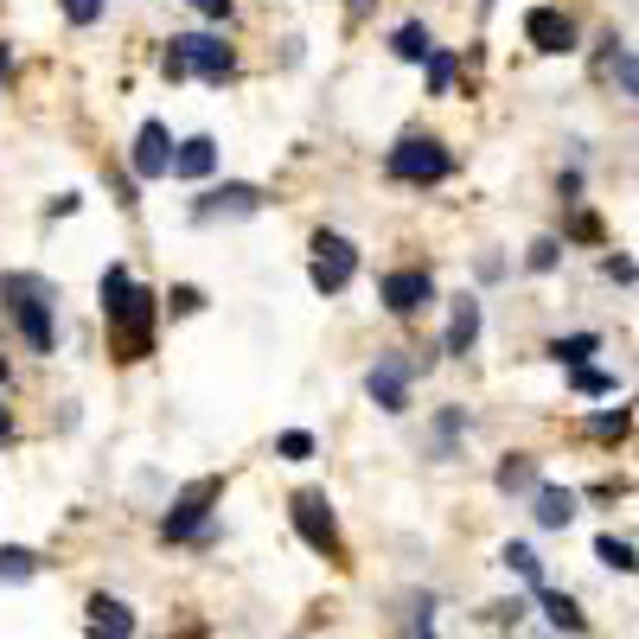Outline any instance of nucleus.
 <instances>
[{
  "label": "nucleus",
  "mask_w": 639,
  "mask_h": 639,
  "mask_svg": "<svg viewBox=\"0 0 639 639\" xmlns=\"http://www.w3.org/2000/svg\"><path fill=\"white\" fill-rule=\"evenodd\" d=\"M96 295H103V333H110L115 365L153 358V345H160V295L141 288L122 263L103 269V288H96Z\"/></svg>",
  "instance_id": "1"
},
{
  "label": "nucleus",
  "mask_w": 639,
  "mask_h": 639,
  "mask_svg": "<svg viewBox=\"0 0 639 639\" xmlns=\"http://www.w3.org/2000/svg\"><path fill=\"white\" fill-rule=\"evenodd\" d=\"M0 307L33 358L58 352V282L38 269H0Z\"/></svg>",
  "instance_id": "2"
},
{
  "label": "nucleus",
  "mask_w": 639,
  "mask_h": 639,
  "mask_svg": "<svg viewBox=\"0 0 639 639\" xmlns=\"http://www.w3.org/2000/svg\"><path fill=\"white\" fill-rule=\"evenodd\" d=\"M237 71H243L237 45H230L225 33H205V26L167 38V52H160V77H167V83H186V77H198V83H230Z\"/></svg>",
  "instance_id": "3"
},
{
  "label": "nucleus",
  "mask_w": 639,
  "mask_h": 639,
  "mask_svg": "<svg viewBox=\"0 0 639 639\" xmlns=\"http://www.w3.org/2000/svg\"><path fill=\"white\" fill-rule=\"evenodd\" d=\"M454 167H460V153L442 135H422V128L397 135L390 153H384V173L403 180V186H442V180H454Z\"/></svg>",
  "instance_id": "4"
},
{
  "label": "nucleus",
  "mask_w": 639,
  "mask_h": 639,
  "mask_svg": "<svg viewBox=\"0 0 639 639\" xmlns=\"http://www.w3.org/2000/svg\"><path fill=\"white\" fill-rule=\"evenodd\" d=\"M307 282H313V295L339 301L358 282V243L333 225H313L307 230Z\"/></svg>",
  "instance_id": "5"
},
{
  "label": "nucleus",
  "mask_w": 639,
  "mask_h": 639,
  "mask_svg": "<svg viewBox=\"0 0 639 639\" xmlns=\"http://www.w3.org/2000/svg\"><path fill=\"white\" fill-rule=\"evenodd\" d=\"M218 499H225V480H218V473L192 480V487L167 505V518H160V544H205V537H212V512H218Z\"/></svg>",
  "instance_id": "6"
},
{
  "label": "nucleus",
  "mask_w": 639,
  "mask_h": 639,
  "mask_svg": "<svg viewBox=\"0 0 639 639\" xmlns=\"http://www.w3.org/2000/svg\"><path fill=\"white\" fill-rule=\"evenodd\" d=\"M263 212V186L250 180H225V186H198L192 192V225H230V218H256Z\"/></svg>",
  "instance_id": "7"
},
{
  "label": "nucleus",
  "mask_w": 639,
  "mask_h": 639,
  "mask_svg": "<svg viewBox=\"0 0 639 639\" xmlns=\"http://www.w3.org/2000/svg\"><path fill=\"white\" fill-rule=\"evenodd\" d=\"M377 307L390 313V320H415V313H429L435 307V269H422V263H403V269H390L384 282H377Z\"/></svg>",
  "instance_id": "8"
},
{
  "label": "nucleus",
  "mask_w": 639,
  "mask_h": 639,
  "mask_svg": "<svg viewBox=\"0 0 639 639\" xmlns=\"http://www.w3.org/2000/svg\"><path fill=\"white\" fill-rule=\"evenodd\" d=\"M365 397H372L384 415H410V397H415L410 352H384V358H372V372H365Z\"/></svg>",
  "instance_id": "9"
},
{
  "label": "nucleus",
  "mask_w": 639,
  "mask_h": 639,
  "mask_svg": "<svg viewBox=\"0 0 639 639\" xmlns=\"http://www.w3.org/2000/svg\"><path fill=\"white\" fill-rule=\"evenodd\" d=\"M295 530H301L307 544L327 557V563H345V537H339V525H333V505H327V492L320 487H307V492H295Z\"/></svg>",
  "instance_id": "10"
},
{
  "label": "nucleus",
  "mask_w": 639,
  "mask_h": 639,
  "mask_svg": "<svg viewBox=\"0 0 639 639\" xmlns=\"http://www.w3.org/2000/svg\"><path fill=\"white\" fill-rule=\"evenodd\" d=\"M173 148H180V141H173V128H167L160 115L141 122V128H135V148H128V173H135V180H173Z\"/></svg>",
  "instance_id": "11"
},
{
  "label": "nucleus",
  "mask_w": 639,
  "mask_h": 639,
  "mask_svg": "<svg viewBox=\"0 0 639 639\" xmlns=\"http://www.w3.org/2000/svg\"><path fill=\"white\" fill-rule=\"evenodd\" d=\"M525 45L530 52H544V58H563V52H575V20H569L563 7H530L525 13Z\"/></svg>",
  "instance_id": "12"
},
{
  "label": "nucleus",
  "mask_w": 639,
  "mask_h": 639,
  "mask_svg": "<svg viewBox=\"0 0 639 639\" xmlns=\"http://www.w3.org/2000/svg\"><path fill=\"white\" fill-rule=\"evenodd\" d=\"M212 173H218V135H192V141L173 148V180L198 186V180H212Z\"/></svg>",
  "instance_id": "13"
},
{
  "label": "nucleus",
  "mask_w": 639,
  "mask_h": 639,
  "mask_svg": "<svg viewBox=\"0 0 639 639\" xmlns=\"http://www.w3.org/2000/svg\"><path fill=\"white\" fill-rule=\"evenodd\" d=\"M83 639H135V607L115 595H90V627Z\"/></svg>",
  "instance_id": "14"
},
{
  "label": "nucleus",
  "mask_w": 639,
  "mask_h": 639,
  "mask_svg": "<svg viewBox=\"0 0 639 639\" xmlns=\"http://www.w3.org/2000/svg\"><path fill=\"white\" fill-rule=\"evenodd\" d=\"M473 345H480V301L460 295L454 313H448V333H442V352H448V358H473Z\"/></svg>",
  "instance_id": "15"
},
{
  "label": "nucleus",
  "mask_w": 639,
  "mask_h": 639,
  "mask_svg": "<svg viewBox=\"0 0 639 639\" xmlns=\"http://www.w3.org/2000/svg\"><path fill=\"white\" fill-rule=\"evenodd\" d=\"M530 505H537V525L544 530H563L569 518H575V492L569 487H537L530 492Z\"/></svg>",
  "instance_id": "16"
},
{
  "label": "nucleus",
  "mask_w": 639,
  "mask_h": 639,
  "mask_svg": "<svg viewBox=\"0 0 639 639\" xmlns=\"http://www.w3.org/2000/svg\"><path fill=\"white\" fill-rule=\"evenodd\" d=\"M492 487L499 492H537L544 487V480H537V460H530V454H505L499 473H492Z\"/></svg>",
  "instance_id": "17"
},
{
  "label": "nucleus",
  "mask_w": 639,
  "mask_h": 639,
  "mask_svg": "<svg viewBox=\"0 0 639 639\" xmlns=\"http://www.w3.org/2000/svg\"><path fill=\"white\" fill-rule=\"evenodd\" d=\"M467 429H473V415L460 410V403H448V410L435 415V442H429V454H435V460H448V454H454V442H460Z\"/></svg>",
  "instance_id": "18"
},
{
  "label": "nucleus",
  "mask_w": 639,
  "mask_h": 639,
  "mask_svg": "<svg viewBox=\"0 0 639 639\" xmlns=\"http://www.w3.org/2000/svg\"><path fill=\"white\" fill-rule=\"evenodd\" d=\"M530 595L544 602V620H550L557 634H582V627H589V620H582V607L569 602V595H557V589H530Z\"/></svg>",
  "instance_id": "19"
},
{
  "label": "nucleus",
  "mask_w": 639,
  "mask_h": 639,
  "mask_svg": "<svg viewBox=\"0 0 639 639\" xmlns=\"http://www.w3.org/2000/svg\"><path fill=\"white\" fill-rule=\"evenodd\" d=\"M390 52H397L403 65H422V58L435 52V38H429V26H422V20H403V26L390 33Z\"/></svg>",
  "instance_id": "20"
},
{
  "label": "nucleus",
  "mask_w": 639,
  "mask_h": 639,
  "mask_svg": "<svg viewBox=\"0 0 639 639\" xmlns=\"http://www.w3.org/2000/svg\"><path fill=\"white\" fill-rule=\"evenodd\" d=\"M33 575H38V550H26V544H0V589L33 582Z\"/></svg>",
  "instance_id": "21"
},
{
  "label": "nucleus",
  "mask_w": 639,
  "mask_h": 639,
  "mask_svg": "<svg viewBox=\"0 0 639 639\" xmlns=\"http://www.w3.org/2000/svg\"><path fill=\"white\" fill-rule=\"evenodd\" d=\"M595 352H602V333H569V339H550V358H557V365H569V372H575V365H589Z\"/></svg>",
  "instance_id": "22"
},
{
  "label": "nucleus",
  "mask_w": 639,
  "mask_h": 639,
  "mask_svg": "<svg viewBox=\"0 0 639 639\" xmlns=\"http://www.w3.org/2000/svg\"><path fill=\"white\" fill-rule=\"evenodd\" d=\"M595 557H602L614 575H634V569H639V550L627 544V537H614V530H602V537H595Z\"/></svg>",
  "instance_id": "23"
},
{
  "label": "nucleus",
  "mask_w": 639,
  "mask_h": 639,
  "mask_svg": "<svg viewBox=\"0 0 639 639\" xmlns=\"http://www.w3.org/2000/svg\"><path fill=\"white\" fill-rule=\"evenodd\" d=\"M607 52H614V58H607V77H614V90L639 103V52H627V45H607Z\"/></svg>",
  "instance_id": "24"
},
{
  "label": "nucleus",
  "mask_w": 639,
  "mask_h": 639,
  "mask_svg": "<svg viewBox=\"0 0 639 639\" xmlns=\"http://www.w3.org/2000/svg\"><path fill=\"white\" fill-rule=\"evenodd\" d=\"M569 390H575V397H614L620 377L602 372V365H575V372H569Z\"/></svg>",
  "instance_id": "25"
},
{
  "label": "nucleus",
  "mask_w": 639,
  "mask_h": 639,
  "mask_svg": "<svg viewBox=\"0 0 639 639\" xmlns=\"http://www.w3.org/2000/svg\"><path fill=\"white\" fill-rule=\"evenodd\" d=\"M429 96H442V90H454V71H460V52H448V45H435L429 58Z\"/></svg>",
  "instance_id": "26"
},
{
  "label": "nucleus",
  "mask_w": 639,
  "mask_h": 639,
  "mask_svg": "<svg viewBox=\"0 0 639 639\" xmlns=\"http://www.w3.org/2000/svg\"><path fill=\"white\" fill-rule=\"evenodd\" d=\"M499 563L512 569V575H525L530 589H544V563H537V550H530V544H505V550H499Z\"/></svg>",
  "instance_id": "27"
},
{
  "label": "nucleus",
  "mask_w": 639,
  "mask_h": 639,
  "mask_svg": "<svg viewBox=\"0 0 639 639\" xmlns=\"http://www.w3.org/2000/svg\"><path fill=\"white\" fill-rule=\"evenodd\" d=\"M275 454L295 460V467H307V460L320 454V442H313V429H282V435H275Z\"/></svg>",
  "instance_id": "28"
},
{
  "label": "nucleus",
  "mask_w": 639,
  "mask_h": 639,
  "mask_svg": "<svg viewBox=\"0 0 639 639\" xmlns=\"http://www.w3.org/2000/svg\"><path fill=\"white\" fill-rule=\"evenodd\" d=\"M403 639H435V595L429 589L410 595V627H403Z\"/></svg>",
  "instance_id": "29"
},
{
  "label": "nucleus",
  "mask_w": 639,
  "mask_h": 639,
  "mask_svg": "<svg viewBox=\"0 0 639 639\" xmlns=\"http://www.w3.org/2000/svg\"><path fill=\"white\" fill-rule=\"evenodd\" d=\"M634 429V410H602V415H589V435L595 442H620Z\"/></svg>",
  "instance_id": "30"
},
{
  "label": "nucleus",
  "mask_w": 639,
  "mask_h": 639,
  "mask_svg": "<svg viewBox=\"0 0 639 639\" xmlns=\"http://www.w3.org/2000/svg\"><path fill=\"white\" fill-rule=\"evenodd\" d=\"M557 263H563V237H537V243H530V256H525V269H530V275H550Z\"/></svg>",
  "instance_id": "31"
},
{
  "label": "nucleus",
  "mask_w": 639,
  "mask_h": 639,
  "mask_svg": "<svg viewBox=\"0 0 639 639\" xmlns=\"http://www.w3.org/2000/svg\"><path fill=\"white\" fill-rule=\"evenodd\" d=\"M58 13H65L71 26H103V13H110V0H58Z\"/></svg>",
  "instance_id": "32"
},
{
  "label": "nucleus",
  "mask_w": 639,
  "mask_h": 639,
  "mask_svg": "<svg viewBox=\"0 0 639 639\" xmlns=\"http://www.w3.org/2000/svg\"><path fill=\"white\" fill-rule=\"evenodd\" d=\"M167 301H173V313L186 320V313H198V307H205V295H198L192 282H180V288H167Z\"/></svg>",
  "instance_id": "33"
},
{
  "label": "nucleus",
  "mask_w": 639,
  "mask_h": 639,
  "mask_svg": "<svg viewBox=\"0 0 639 639\" xmlns=\"http://www.w3.org/2000/svg\"><path fill=\"white\" fill-rule=\"evenodd\" d=\"M186 7L198 20H230V13H237V0H186Z\"/></svg>",
  "instance_id": "34"
},
{
  "label": "nucleus",
  "mask_w": 639,
  "mask_h": 639,
  "mask_svg": "<svg viewBox=\"0 0 639 639\" xmlns=\"http://www.w3.org/2000/svg\"><path fill=\"white\" fill-rule=\"evenodd\" d=\"M569 237H582V243H589V237H602L595 212H575V218H569ZM569 237H563V243H569Z\"/></svg>",
  "instance_id": "35"
},
{
  "label": "nucleus",
  "mask_w": 639,
  "mask_h": 639,
  "mask_svg": "<svg viewBox=\"0 0 639 639\" xmlns=\"http://www.w3.org/2000/svg\"><path fill=\"white\" fill-rule=\"evenodd\" d=\"M602 275H607V282H639V269L627 263V256H607V263H602Z\"/></svg>",
  "instance_id": "36"
},
{
  "label": "nucleus",
  "mask_w": 639,
  "mask_h": 639,
  "mask_svg": "<svg viewBox=\"0 0 639 639\" xmlns=\"http://www.w3.org/2000/svg\"><path fill=\"white\" fill-rule=\"evenodd\" d=\"M492 620H499V627H518V620H525V602H499L492 607Z\"/></svg>",
  "instance_id": "37"
},
{
  "label": "nucleus",
  "mask_w": 639,
  "mask_h": 639,
  "mask_svg": "<svg viewBox=\"0 0 639 639\" xmlns=\"http://www.w3.org/2000/svg\"><path fill=\"white\" fill-rule=\"evenodd\" d=\"M77 205H83V198H77V192H58V198H52V218H71Z\"/></svg>",
  "instance_id": "38"
},
{
  "label": "nucleus",
  "mask_w": 639,
  "mask_h": 639,
  "mask_svg": "<svg viewBox=\"0 0 639 639\" xmlns=\"http://www.w3.org/2000/svg\"><path fill=\"white\" fill-rule=\"evenodd\" d=\"M345 13H352V20H365V13H377V0H345Z\"/></svg>",
  "instance_id": "39"
},
{
  "label": "nucleus",
  "mask_w": 639,
  "mask_h": 639,
  "mask_svg": "<svg viewBox=\"0 0 639 639\" xmlns=\"http://www.w3.org/2000/svg\"><path fill=\"white\" fill-rule=\"evenodd\" d=\"M7 442H13V415L0 410V448H7Z\"/></svg>",
  "instance_id": "40"
},
{
  "label": "nucleus",
  "mask_w": 639,
  "mask_h": 639,
  "mask_svg": "<svg viewBox=\"0 0 639 639\" xmlns=\"http://www.w3.org/2000/svg\"><path fill=\"white\" fill-rule=\"evenodd\" d=\"M167 639H205V634H198V627H186V634H167Z\"/></svg>",
  "instance_id": "41"
},
{
  "label": "nucleus",
  "mask_w": 639,
  "mask_h": 639,
  "mask_svg": "<svg viewBox=\"0 0 639 639\" xmlns=\"http://www.w3.org/2000/svg\"><path fill=\"white\" fill-rule=\"evenodd\" d=\"M7 377H13V365H7V352H0V384H7Z\"/></svg>",
  "instance_id": "42"
},
{
  "label": "nucleus",
  "mask_w": 639,
  "mask_h": 639,
  "mask_svg": "<svg viewBox=\"0 0 639 639\" xmlns=\"http://www.w3.org/2000/svg\"><path fill=\"white\" fill-rule=\"evenodd\" d=\"M0 77H7V45H0Z\"/></svg>",
  "instance_id": "43"
},
{
  "label": "nucleus",
  "mask_w": 639,
  "mask_h": 639,
  "mask_svg": "<svg viewBox=\"0 0 639 639\" xmlns=\"http://www.w3.org/2000/svg\"><path fill=\"white\" fill-rule=\"evenodd\" d=\"M480 7H492V0H480Z\"/></svg>",
  "instance_id": "44"
}]
</instances>
